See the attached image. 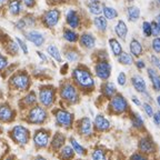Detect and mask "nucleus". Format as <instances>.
Returning <instances> with one entry per match:
<instances>
[{
    "mask_svg": "<svg viewBox=\"0 0 160 160\" xmlns=\"http://www.w3.org/2000/svg\"><path fill=\"white\" fill-rule=\"evenodd\" d=\"M48 118V112L42 106H32L28 111L27 121L31 125H42Z\"/></svg>",
    "mask_w": 160,
    "mask_h": 160,
    "instance_id": "obj_5",
    "label": "nucleus"
},
{
    "mask_svg": "<svg viewBox=\"0 0 160 160\" xmlns=\"http://www.w3.org/2000/svg\"><path fill=\"white\" fill-rule=\"evenodd\" d=\"M8 2V0H0V6H3Z\"/></svg>",
    "mask_w": 160,
    "mask_h": 160,
    "instance_id": "obj_58",
    "label": "nucleus"
},
{
    "mask_svg": "<svg viewBox=\"0 0 160 160\" xmlns=\"http://www.w3.org/2000/svg\"><path fill=\"white\" fill-rule=\"evenodd\" d=\"M59 95L60 98L63 101H66L68 103H71V105L77 103L80 99L78 88L76 87V85H73L72 82H69V81H66V82L61 83L59 89Z\"/></svg>",
    "mask_w": 160,
    "mask_h": 160,
    "instance_id": "obj_3",
    "label": "nucleus"
},
{
    "mask_svg": "<svg viewBox=\"0 0 160 160\" xmlns=\"http://www.w3.org/2000/svg\"><path fill=\"white\" fill-rule=\"evenodd\" d=\"M131 123H132L133 127L137 128V129H141V128L143 127L145 121H143L142 117H141L139 113L132 112L131 113Z\"/></svg>",
    "mask_w": 160,
    "mask_h": 160,
    "instance_id": "obj_38",
    "label": "nucleus"
},
{
    "mask_svg": "<svg viewBox=\"0 0 160 160\" xmlns=\"http://www.w3.org/2000/svg\"><path fill=\"white\" fill-rule=\"evenodd\" d=\"M131 100H132V102L135 103V105H137V106H140V105H141V102L139 101V99H138L137 97H135V96H133V97L131 98Z\"/></svg>",
    "mask_w": 160,
    "mask_h": 160,
    "instance_id": "obj_57",
    "label": "nucleus"
},
{
    "mask_svg": "<svg viewBox=\"0 0 160 160\" xmlns=\"http://www.w3.org/2000/svg\"><path fill=\"white\" fill-rule=\"evenodd\" d=\"M136 67L138 68V69H145L146 68V63H145V61L143 60H137L136 61Z\"/></svg>",
    "mask_w": 160,
    "mask_h": 160,
    "instance_id": "obj_54",
    "label": "nucleus"
},
{
    "mask_svg": "<svg viewBox=\"0 0 160 160\" xmlns=\"http://www.w3.org/2000/svg\"><path fill=\"white\" fill-rule=\"evenodd\" d=\"M8 12L11 16H19L23 11V5L21 0H8Z\"/></svg>",
    "mask_w": 160,
    "mask_h": 160,
    "instance_id": "obj_18",
    "label": "nucleus"
},
{
    "mask_svg": "<svg viewBox=\"0 0 160 160\" xmlns=\"http://www.w3.org/2000/svg\"><path fill=\"white\" fill-rule=\"evenodd\" d=\"M47 52L50 57L52 58L55 61L57 62H61L62 61V56H61V52H60L59 48L56 45H49L47 47Z\"/></svg>",
    "mask_w": 160,
    "mask_h": 160,
    "instance_id": "obj_27",
    "label": "nucleus"
},
{
    "mask_svg": "<svg viewBox=\"0 0 160 160\" xmlns=\"http://www.w3.org/2000/svg\"><path fill=\"white\" fill-rule=\"evenodd\" d=\"M151 48L152 50L155 51L156 53H160V38L157 37L152 40V42H151Z\"/></svg>",
    "mask_w": 160,
    "mask_h": 160,
    "instance_id": "obj_47",
    "label": "nucleus"
},
{
    "mask_svg": "<svg viewBox=\"0 0 160 160\" xmlns=\"http://www.w3.org/2000/svg\"><path fill=\"white\" fill-rule=\"evenodd\" d=\"M62 37L63 39L69 43H76L79 40V35L73 29H70V28H66L62 31Z\"/></svg>",
    "mask_w": 160,
    "mask_h": 160,
    "instance_id": "obj_26",
    "label": "nucleus"
},
{
    "mask_svg": "<svg viewBox=\"0 0 160 160\" xmlns=\"http://www.w3.org/2000/svg\"><path fill=\"white\" fill-rule=\"evenodd\" d=\"M53 116H55L56 123L59 127L66 128V129H70L72 127L73 123V115L69 112L66 109H56L53 111Z\"/></svg>",
    "mask_w": 160,
    "mask_h": 160,
    "instance_id": "obj_8",
    "label": "nucleus"
},
{
    "mask_svg": "<svg viewBox=\"0 0 160 160\" xmlns=\"http://www.w3.org/2000/svg\"><path fill=\"white\" fill-rule=\"evenodd\" d=\"M25 37L28 41L33 43L36 47H42L46 41L45 36L40 32V31H38V30H29V31H26Z\"/></svg>",
    "mask_w": 160,
    "mask_h": 160,
    "instance_id": "obj_13",
    "label": "nucleus"
},
{
    "mask_svg": "<svg viewBox=\"0 0 160 160\" xmlns=\"http://www.w3.org/2000/svg\"><path fill=\"white\" fill-rule=\"evenodd\" d=\"M47 1L48 5L50 6H56V5H59V3H61L63 1V0H46Z\"/></svg>",
    "mask_w": 160,
    "mask_h": 160,
    "instance_id": "obj_56",
    "label": "nucleus"
},
{
    "mask_svg": "<svg viewBox=\"0 0 160 160\" xmlns=\"http://www.w3.org/2000/svg\"><path fill=\"white\" fill-rule=\"evenodd\" d=\"M8 66H9L8 58L0 52V72H1V71H5V70L7 69Z\"/></svg>",
    "mask_w": 160,
    "mask_h": 160,
    "instance_id": "obj_43",
    "label": "nucleus"
},
{
    "mask_svg": "<svg viewBox=\"0 0 160 160\" xmlns=\"http://www.w3.org/2000/svg\"><path fill=\"white\" fill-rule=\"evenodd\" d=\"M93 126L98 131H107L110 129V121L103 115H97L93 121Z\"/></svg>",
    "mask_w": 160,
    "mask_h": 160,
    "instance_id": "obj_19",
    "label": "nucleus"
},
{
    "mask_svg": "<svg viewBox=\"0 0 160 160\" xmlns=\"http://www.w3.org/2000/svg\"><path fill=\"white\" fill-rule=\"evenodd\" d=\"M92 122H91V120L90 118L88 117H83L79 120V122H78V131L81 136L83 137H89L91 136L92 133Z\"/></svg>",
    "mask_w": 160,
    "mask_h": 160,
    "instance_id": "obj_15",
    "label": "nucleus"
},
{
    "mask_svg": "<svg viewBox=\"0 0 160 160\" xmlns=\"http://www.w3.org/2000/svg\"><path fill=\"white\" fill-rule=\"evenodd\" d=\"M6 160H13V159H11V158H8V159H6Z\"/></svg>",
    "mask_w": 160,
    "mask_h": 160,
    "instance_id": "obj_62",
    "label": "nucleus"
},
{
    "mask_svg": "<svg viewBox=\"0 0 160 160\" xmlns=\"http://www.w3.org/2000/svg\"><path fill=\"white\" fill-rule=\"evenodd\" d=\"M38 99L41 106L45 108L52 107L53 103L56 101V88L53 86H42L39 89V95H38Z\"/></svg>",
    "mask_w": 160,
    "mask_h": 160,
    "instance_id": "obj_4",
    "label": "nucleus"
},
{
    "mask_svg": "<svg viewBox=\"0 0 160 160\" xmlns=\"http://www.w3.org/2000/svg\"><path fill=\"white\" fill-rule=\"evenodd\" d=\"M75 156V151L71 148V146H63L60 150L59 157L61 160H71Z\"/></svg>",
    "mask_w": 160,
    "mask_h": 160,
    "instance_id": "obj_33",
    "label": "nucleus"
},
{
    "mask_svg": "<svg viewBox=\"0 0 160 160\" xmlns=\"http://www.w3.org/2000/svg\"><path fill=\"white\" fill-rule=\"evenodd\" d=\"M115 33L121 40H126V37L128 35V26L123 20L117 21V23L115 25Z\"/></svg>",
    "mask_w": 160,
    "mask_h": 160,
    "instance_id": "obj_21",
    "label": "nucleus"
},
{
    "mask_svg": "<svg viewBox=\"0 0 160 160\" xmlns=\"http://www.w3.org/2000/svg\"><path fill=\"white\" fill-rule=\"evenodd\" d=\"M66 142V136L61 132H56L51 140V148L53 150H59L65 146Z\"/></svg>",
    "mask_w": 160,
    "mask_h": 160,
    "instance_id": "obj_24",
    "label": "nucleus"
},
{
    "mask_svg": "<svg viewBox=\"0 0 160 160\" xmlns=\"http://www.w3.org/2000/svg\"><path fill=\"white\" fill-rule=\"evenodd\" d=\"M65 58L69 61V62H77L80 59V53L77 49L75 48H67L65 50Z\"/></svg>",
    "mask_w": 160,
    "mask_h": 160,
    "instance_id": "obj_30",
    "label": "nucleus"
},
{
    "mask_svg": "<svg viewBox=\"0 0 160 160\" xmlns=\"http://www.w3.org/2000/svg\"><path fill=\"white\" fill-rule=\"evenodd\" d=\"M103 5L99 0H90V2L88 3V10L89 12L93 16H99L102 13Z\"/></svg>",
    "mask_w": 160,
    "mask_h": 160,
    "instance_id": "obj_23",
    "label": "nucleus"
},
{
    "mask_svg": "<svg viewBox=\"0 0 160 160\" xmlns=\"http://www.w3.org/2000/svg\"><path fill=\"white\" fill-rule=\"evenodd\" d=\"M60 17H61L60 10L58 8H51V9L43 12V15L40 18V21H41V23H42V26L45 28L53 29L59 23Z\"/></svg>",
    "mask_w": 160,
    "mask_h": 160,
    "instance_id": "obj_6",
    "label": "nucleus"
},
{
    "mask_svg": "<svg viewBox=\"0 0 160 160\" xmlns=\"http://www.w3.org/2000/svg\"><path fill=\"white\" fill-rule=\"evenodd\" d=\"M157 103H158V106H159V107H160V95L157 97Z\"/></svg>",
    "mask_w": 160,
    "mask_h": 160,
    "instance_id": "obj_60",
    "label": "nucleus"
},
{
    "mask_svg": "<svg viewBox=\"0 0 160 160\" xmlns=\"http://www.w3.org/2000/svg\"><path fill=\"white\" fill-rule=\"evenodd\" d=\"M102 15L107 20H112L118 17V11L112 7H108V6H103L102 9Z\"/></svg>",
    "mask_w": 160,
    "mask_h": 160,
    "instance_id": "obj_36",
    "label": "nucleus"
},
{
    "mask_svg": "<svg viewBox=\"0 0 160 160\" xmlns=\"http://www.w3.org/2000/svg\"><path fill=\"white\" fill-rule=\"evenodd\" d=\"M15 110L10 107L8 103L0 105V121L2 122H11L15 119Z\"/></svg>",
    "mask_w": 160,
    "mask_h": 160,
    "instance_id": "obj_16",
    "label": "nucleus"
},
{
    "mask_svg": "<svg viewBox=\"0 0 160 160\" xmlns=\"http://www.w3.org/2000/svg\"><path fill=\"white\" fill-rule=\"evenodd\" d=\"M101 92L106 98H111L117 93V89L112 82H105L101 87Z\"/></svg>",
    "mask_w": 160,
    "mask_h": 160,
    "instance_id": "obj_28",
    "label": "nucleus"
},
{
    "mask_svg": "<svg viewBox=\"0 0 160 160\" xmlns=\"http://www.w3.org/2000/svg\"><path fill=\"white\" fill-rule=\"evenodd\" d=\"M129 50L130 55L132 56V57L139 58L143 52V47L137 39H132L129 43Z\"/></svg>",
    "mask_w": 160,
    "mask_h": 160,
    "instance_id": "obj_22",
    "label": "nucleus"
},
{
    "mask_svg": "<svg viewBox=\"0 0 160 160\" xmlns=\"http://www.w3.org/2000/svg\"><path fill=\"white\" fill-rule=\"evenodd\" d=\"M95 73L99 79L108 80L111 76V65L107 59H99L95 65Z\"/></svg>",
    "mask_w": 160,
    "mask_h": 160,
    "instance_id": "obj_10",
    "label": "nucleus"
},
{
    "mask_svg": "<svg viewBox=\"0 0 160 160\" xmlns=\"http://www.w3.org/2000/svg\"><path fill=\"white\" fill-rule=\"evenodd\" d=\"M21 1H22V5L27 8H33L37 3V0H21Z\"/></svg>",
    "mask_w": 160,
    "mask_h": 160,
    "instance_id": "obj_51",
    "label": "nucleus"
},
{
    "mask_svg": "<svg viewBox=\"0 0 160 160\" xmlns=\"http://www.w3.org/2000/svg\"><path fill=\"white\" fill-rule=\"evenodd\" d=\"M108 42H109V47L111 49V52L113 53V56L118 57L120 53L122 52V46L116 38H110Z\"/></svg>",
    "mask_w": 160,
    "mask_h": 160,
    "instance_id": "obj_31",
    "label": "nucleus"
},
{
    "mask_svg": "<svg viewBox=\"0 0 160 160\" xmlns=\"http://www.w3.org/2000/svg\"><path fill=\"white\" fill-rule=\"evenodd\" d=\"M23 19H25L27 27H29V28H32L37 25V21H38L37 18H36L33 15H31V13H27V15L23 17Z\"/></svg>",
    "mask_w": 160,
    "mask_h": 160,
    "instance_id": "obj_41",
    "label": "nucleus"
},
{
    "mask_svg": "<svg viewBox=\"0 0 160 160\" xmlns=\"http://www.w3.org/2000/svg\"><path fill=\"white\" fill-rule=\"evenodd\" d=\"M66 23L70 29H78L81 25V17L77 10L70 9L66 13Z\"/></svg>",
    "mask_w": 160,
    "mask_h": 160,
    "instance_id": "obj_12",
    "label": "nucleus"
},
{
    "mask_svg": "<svg viewBox=\"0 0 160 160\" xmlns=\"http://www.w3.org/2000/svg\"><path fill=\"white\" fill-rule=\"evenodd\" d=\"M10 86L18 91H27L31 85V78L25 70H20L13 73L9 79Z\"/></svg>",
    "mask_w": 160,
    "mask_h": 160,
    "instance_id": "obj_2",
    "label": "nucleus"
},
{
    "mask_svg": "<svg viewBox=\"0 0 160 160\" xmlns=\"http://www.w3.org/2000/svg\"><path fill=\"white\" fill-rule=\"evenodd\" d=\"M50 140V133L49 130L46 129H39L36 130L33 135V143L37 148H45L48 146Z\"/></svg>",
    "mask_w": 160,
    "mask_h": 160,
    "instance_id": "obj_11",
    "label": "nucleus"
},
{
    "mask_svg": "<svg viewBox=\"0 0 160 160\" xmlns=\"http://www.w3.org/2000/svg\"><path fill=\"white\" fill-rule=\"evenodd\" d=\"M127 1H129V2H131V1H133V0H127Z\"/></svg>",
    "mask_w": 160,
    "mask_h": 160,
    "instance_id": "obj_63",
    "label": "nucleus"
},
{
    "mask_svg": "<svg viewBox=\"0 0 160 160\" xmlns=\"http://www.w3.org/2000/svg\"><path fill=\"white\" fill-rule=\"evenodd\" d=\"M92 160H108L107 153L103 149L101 148H97L92 151V155H91Z\"/></svg>",
    "mask_w": 160,
    "mask_h": 160,
    "instance_id": "obj_40",
    "label": "nucleus"
},
{
    "mask_svg": "<svg viewBox=\"0 0 160 160\" xmlns=\"http://www.w3.org/2000/svg\"><path fill=\"white\" fill-rule=\"evenodd\" d=\"M16 41H17L18 46H19V49L21 50L25 55H28L29 49H28V46H27V43L25 42V40L21 39V38H19V37H16Z\"/></svg>",
    "mask_w": 160,
    "mask_h": 160,
    "instance_id": "obj_42",
    "label": "nucleus"
},
{
    "mask_svg": "<svg viewBox=\"0 0 160 160\" xmlns=\"http://www.w3.org/2000/svg\"><path fill=\"white\" fill-rule=\"evenodd\" d=\"M142 106H143V110H145V112L147 113L148 117H152V116H153V108H152V106L150 105V103H148V102H145Z\"/></svg>",
    "mask_w": 160,
    "mask_h": 160,
    "instance_id": "obj_49",
    "label": "nucleus"
},
{
    "mask_svg": "<svg viewBox=\"0 0 160 160\" xmlns=\"http://www.w3.org/2000/svg\"><path fill=\"white\" fill-rule=\"evenodd\" d=\"M127 16L130 21H137L140 18V9L136 6H129L127 8Z\"/></svg>",
    "mask_w": 160,
    "mask_h": 160,
    "instance_id": "obj_34",
    "label": "nucleus"
},
{
    "mask_svg": "<svg viewBox=\"0 0 160 160\" xmlns=\"http://www.w3.org/2000/svg\"><path fill=\"white\" fill-rule=\"evenodd\" d=\"M158 1H159V2H160V0H158Z\"/></svg>",
    "mask_w": 160,
    "mask_h": 160,
    "instance_id": "obj_64",
    "label": "nucleus"
},
{
    "mask_svg": "<svg viewBox=\"0 0 160 160\" xmlns=\"http://www.w3.org/2000/svg\"><path fill=\"white\" fill-rule=\"evenodd\" d=\"M131 83H132L136 91H138V92H140V93L147 92V83H146L145 79H143L141 76H139V75L132 76V78H131Z\"/></svg>",
    "mask_w": 160,
    "mask_h": 160,
    "instance_id": "obj_20",
    "label": "nucleus"
},
{
    "mask_svg": "<svg viewBox=\"0 0 160 160\" xmlns=\"http://www.w3.org/2000/svg\"><path fill=\"white\" fill-rule=\"evenodd\" d=\"M10 137L12 138L13 141L20 146H26L29 142L30 132L29 130L25 126L18 125L15 126L12 129L10 130Z\"/></svg>",
    "mask_w": 160,
    "mask_h": 160,
    "instance_id": "obj_7",
    "label": "nucleus"
},
{
    "mask_svg": "<svg viewBox=\"0 0 160 160\" xmlns=\"http://www.w3.org/2000/svg\"><path fill=\"white\" fill-rule=\"evenodd\" d=\"M15 28L17 30H20V31H23V30L27 28V25H26V21L23 18H21V19H18L17 21L15 22Z\"/></svg>",
    "mask_w": 160,
    "mask_h": 160,
    "instance_id": "obj_46",
    "label": "nucleus"
},
{
    "mask_svg": "<svg viewBox=\"0 0 160 160\" xmlns=\"http://www.w3.org/2000/svg\"><path fill=\"white\" fill-rule=\"evenodd\" d=\"M1 131H2V128H1V126H0V132H1Z\"/></svg>",
    "mask_w": 160,
    "mask_h": 160,
    "instance_id": "obj_61",
    "label": "nucleus"
},
{
    "mask_svg": "<svg viewBox=\"0 0 160 160\" xmlns=\"http://www.w3.org/2000/svg\"><path fill=\"white\" fill-rule=\"evenodd\" d=\"M150 61H151V63H152V65H155L156 67L160 70V59L157 57V56H153V55L150 56Z\"/></svg>",
    "mask_w": 160,
    "mask_h": 160,
    "instance_id": "obj_52",
    "label": "nucleus"
},
{
    "mask_svg": "<svg viewBox=\"0 0 160 160\" xmlns=\"http://www.w3.org/2000/svg\"><path fill=\"white\" fill-rule=\"evenodd\" d=\"M130 160H148V158L145 153H133Z\"/></svg>",
    "mask_w": 160,
    "mask_h": 160,
    "instance_id": "obj_50",
    "label": "nucleus"
},
{
    "mask_svg": "<svg viewBox=\"0 0 160 160\" xmlns=\"http://www.w3.org/2000/svg\"><path fill=\"white\" fill-rule=\"evenodd\" d=\"M36 160H47L46 158H43V157H41V156H38L37 158H36Z\"/></svg>",
    "mask_w": 160,
    "mask_h": 160,
    "instance_id": "obj_59",
    "label": "nucleus"
},
{
    "mask_svg": "<svg viewBox=\"0 0 160 160\" xmlns=\"http://www.w3.org/2000/svg\"><path fill=\"white\" fill-rule=\"evenodd\" d=\"M117 82L119 86H125L126 82H127V76H126L125 72H119L117 77Z\"/></svg>",
    "mask_w": 160,
    "mask_h": 160,
    "instance_id": "obj_48",
    "label": "nucleus"
},
{
    "mask_svg": "<svg viewBox=\"0 0 160 160\" xmlns=\"http://www.w3.org/2000/svg\"><path fill=\"white\" fill-rule=\"evenodd\" d=\"M36 102H37V96H36L35 91H30L21 100V103H22L23 107H32V106L36 105Z\"/></svg>",
    "mask_w": 160,
    "mask_h": 160,
    "instance_id": "obj_32",
    "label": "nucleus"
},
{
    "mask_svg": "<svg viewBox=\"0 0 160 160\" xmlns=\"http://www.w3.org/2000/svg\"><path fill=\"white\" fill-rule=\"evenodd\" d=\"M109 109L112 113L121 115V113L126 112L128 110V101L122 95L116 93L113 97L110 98Z\"/></svg>",
    "mask_w": 160,
    "mask_h": 160,
    "instance_id": "obj_9",
    "label": "nucleus"
},
{
    "mask_svg": "<svg viewBox=\"0 0 160 160\" xmlns=\"http://www.w3.org/2000/svg\"><path fill=\"white\" fill-rule=\"evenodd\" d=\"M79 43L80 46L85 49L91 50L96 47V38L92 33L90 32H83L82 35L79 37Z\"/></svg>",
    "mask_w": 160,
    "mask_h": 160,
    "instance_id": "obj_17",
    "label": "nucleus"
},
{
    "mask_svg": "<svg viewBox=\"0 0 160 160\" xmlns=\"http://www.w3.org/2000/svg\"><path fill=\"white\" fill-rule=\"evenodd\" d=\"M147 72H148V76H149L150 80H151L153 89H155L156 91H160V76H159V73H158L153 68H148Z\"/></svg>",
    "mask_w": 160,
    "mask_h": 160,
    "instance_id": "obj_25",
    "label": "nucleus"
},
{
    "mask_svg": "<svg viewBox=\"0 0 160 160\" xmlns=\"http://www.w3.org/2000/svg\"><path fill=\"white\" fill-rule=\"evenodd\" d=\"M138 147H139V150L141 151V153H147L148 155V153H152L156 151V145L153 142V140L149 136L141 138L139 140Z\"/></svg>",
    "mask_w": 160,
    "mask_h": 160,
    "instance_id": "obj_14",
    "label": "nucleus"
},
{
    "mask_svg": "<svg viewBox=\"0 0 160 160\" xmlns=\"http://www.w3.org/2000/svg\"><path fill=\"white\" fill-rule=\"evenodd\" d=\"M142 32L146 37H150L151 36V25L148 21H143L142 22Z\"/></svg>",
    "mask_w": 160,
    "mask_h": 160,
    "instance_id": "obj_44",
    "label": "nucleus"
},
{
    "mask_svg": "<svg viewBox=\"0 0 160 160\" xmlns=\"http://www.w3.org/2000/svg\"><path fill=\"white\" fill-rule=\"evenodd\" d=\"M19 46H18L17 41H13V40H9L6 46V51L8 52V55L10 56H17L19 53Z\"/></svg>",
    "mask_w": 160,
    "mask_h": 160,
    "instance_id": "obj_35",
    "label": "nucleus"
},
{
    "mask_svg": "<svg viewBox=\"0 0 160 160\" xmlns=\"http://www.w3.org/2000/svg\"><path fill=\"white\" fill-rule=\"evenodd\" d=\"M72 80L77 87L83 91H90L95 88V79L90 70L85 66H78L72 70Z\"/></svg>",
    "mask_w": 160,
    "mask_h": 160,
    "instance_id": "obj_1",
    "label": "nucleus"
},
{
    "mask_svg": "<svg viewBox=\"0 0 160 160\" xmlns=\"http://www.w3.org/2000/svg\"><path fill=\"white\" fill-rule=\"evenodd\" d=\"M70 145H71V148L73 149V151L77 152L78 155H80V156L86 155V149L82 147V146L80 145V143L78 142L77 140H76L73 137L70 138Z\"/></svg>",
    "mask_w": 160,
    "mask_h": 160,
    "instance_id": "obj_39",
    "label": "nucleus"
},
{
    "mask_svg": "<svg viewBox=\"0 0 160 160\" xmlns=\"http://www.w3.org/2000/svg\"><path fill=\"white\" fill-rule=\"evenodd\" d=\"M152 118H153V121H155L156 125L160 127V110L159 111H157V112H153Z\"/></svg>",
    "mask_w": 160,
    "mask_h": 160,
    "instance_id": "obj_53",
    "label": "nucleus"
},
{
    "mask_svg": "<svg viewBox=\"0 0 160 160\" xmlns=\"http://www.w3.org/2000/svg\"><path fill=\"white\" fill-rule=\"evenodd\" d=\"M37 55H38V57H39L40 59L42 60L43 62H48V57L43 52H41V51H37Z\"/></svg>",
    "mask_w": 160,
    "mask_h": 160,
    "instance_id": "obj_55",
    "label": "nucleus"
},
{
    "mask_svg": "<svg viewBox=\"0 0 160 160\" xmlns=\"http://www.w3.org/2000/svg\"><path fill=\"white\" fill-rule=\"evenodd\" d=\"M150 25H151V36L159 37V35H160V26L157 23V21H152Z\"/></svg>",
    "mask_w": 160,
    "mask_h": 160,
    "instance_id": "obj_45",
    "label": "nucleus"
},
{
    "mask_svg": "<svg viewBox=\"0 0 160 160\" xmlns=\"http://www.w3.org/2000/svg\"><path fill=\"white\" fill-rule=\"evenodd\" d=\"M117 58H118V61L123 66H131L133 63V57L130 53L123 52L122 51Z\"/></svg>",
    "mask_w": 160,
    "mask_h": 160,
    "instance_id": "obj_37",
    "label": "nucleus"
},
{
    "mask_svg": "<svg viewBox=\"0 0 160 160\" xmlns=\"http://www.w3.org/2000/svg\"><path fill=\"white\" fill-rule=\"evenodd\" d=\"M93 25H95V27L97 28L99 31L105 32L108 28V20L101 15L96 16L95 19H93Z\"/></svg>",
    "mask_w": 160,
    "mask_h": 160,
    "instance_id": "obj_29",
    "label": "nucleus"
}]
</instances>
